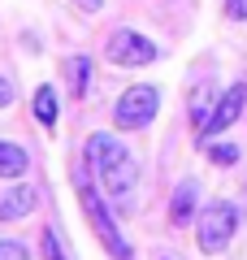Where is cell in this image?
Instances as JSON below:
<instances>
[{
	"mask_svg": "<svg viewBox=\"0 0 247 260\" xmlns=\"http://www.w3.org/2000/svg\"><path fill=\"white\" fill-rule=\"evenodd\" d=\"M35 208V186H9L0 195V221H22V217Z\"/></svg>",
	"mask_w": 247,
	"mask_h": 260,
	"instance_id": "52a82bcc",
	"label": "cell"
},
{
	"mask_svg": "<svg viewBox=\"0 0 247 260\" xmlns=\"http://www.w3.org/2000/svg\"><path fill=\"white\" fill-rule=\"evenodd\" d=\"M78 5H82V9H100L104 0H78Z\"/></svg>",
	"mask_w": 247,
	"mask_h": 260,
	"instance_id": "ac0fdd59",
	"label": "cell"
},
{
	"mask_svg": "<svg viewBox=\"0 0 247 260\" xmlns=\"http://www.w3.org/2000/svg\"><path fill=\"white\" fill-rule=\"evenodd\" d=\"M35 117L44 121V126H56V91L52 87H39L35 91Z\"/></svg>",
	"mask_w": 247,
	"mask_h": 260,
	"instance_id": "7c38bea8",
	"label": "cell"
},
{
	"mask_svg": "<svg viewBox=\"0 0 247 260\" xmlns=\"http://www.w3.org/2000/svg\"><path fill=\"white\" fill-rule=\"evenodd\" d=\"M226 18L230 22H247V0H226Z\"/></svg>",
	"mask_w": 247,
	"mask_h": 260,
	"instance_id": "2e32d148",
	"label": "cell"
},
{
	"mask_svg": "<svg viewBox=\"0 0 247 260\" xmlns=\"http://www.w3.org/2000/svg\"><path fill=\"white\" fill-rule=\"evenodd\" d=\"M243 104H247V87H243V83H234V87H230V91L217 100V113H212L208 130L200 135V143H208L212 135H221V130H230V126H234V121L243 117Z\"/></svg>",
	"mask_w": 247,
	"mask_h": 260,
	"instance_id": "8992f818",
	"label": "cell"
},
{
	"mask_svg": "<svg viewBox=\"0 0 247 260\" xmlns=\"http://www.w3.org/2000/svg\"><path fill=\"white\" fill-rule=\"evenodd\" d=\"M78 200H82V213H87V221H91L96 239L104 243V251H109L113 260H130V243L121 239V230H117V221H113V213L104 208V200L96 195L91 182H78Z\"/></svg>",
	"mask_w": 247,
	"mask_h": 260,
	"instance_id": "3957f363",
	"label": "cell"
},
{
	"mask_svg": "<svg viewBox=\"0 0 247 260\" xmlns=\"http://www.w3.org/2000/svg\"><path fill=\"white\" fill-rule=\"evenodd\" d=\"M156 109H161V91L147 87V83H139V87H130V91L117 100L113 121H117V130H143V126H152Z\"/></svg>",
	"mask_w": 247,
	"mask_h": 260,
	"instance_id": "277c9868",
	"label": "cell"
},
{
	"mask_svg": "<svg viewBox=\"0 0 247 260\" xmlns=\"http://www.w3.org/2000/svg\"><path fill=\"white\" fill-rule=\"evenodd\" d=\"M212 113H217L212 91H195V95H191V126H195V135H204V130H208Z\"/></svg>",
	"mask_w": 247,
	"mask_h": 260,
	"instance_id": "30bf717a",
	"label": "cell"
},
{
	"mask_svg": "<svg viewBox=\"0 0 247 260\" xmlns=\"http://www.w3.org/2000/svg\"><path fill=\"white\" fill-rule=\"evenodd\" d=\"M204 148H208L212 165H238V160H243V148H238V143H204Z\"/></svg>",
	"mask_w": 247,
	"mask_h": 260,
	"instance_id": "4fadbf2b",
	"label": "cell"
},
{
	"mask_svg": "<svg viewBox=\"0 0 247 260\" xmlns=\"http://www.w3.org/2000/svg\"><path fill=\"white\" fill-rule=\"evenodd\" d=\"M195 200H200V186L187 178V182H178V191H174V204H169V221L174 225H191V217H195Z\"/></svg>",
	"mask_w": 247,
	"mask_h": 260,
	"instance_id": "ba28073f",
	"label": "cell"
},
{
	"mask_svg": "<svg viewBox=\"0 0 247 260\" xmlns=\"http://www.w3.org/2000/svg\"><path fill=\"white\" fill-rule=\"evenodd\" d=\"M30 165L26 148L22 143H9V139H0V178H22Z\"/></svg>",
	"mask_w": 247,
	"mask_h": 260,
	"instance_id": "9c48e42d",
	"label": "cell"
},
{
	"mask_svg": "<svg viewBox=\"0 0 247 260\" xmlns=\"http://www.w3.org/2000/svg\"><path fill=\"white\" fill-rule=\"evenodd\" d=\"M65 74H70V91L74 95H87V83H91V56H70Z\"/></svg>",
	"mask_w": 247,
	"mask_h": 260,
	"instance_id": "8fae6325",
	"label": "cell"
},
{
	"mask_svg": "<svg viewBox=\"0 0 247 260\" xmlns=\"http://www.w3.org/2000/svg\"><path fill=\"white\" fill-rule=\"evenodd\" d=\"M44 256H48V260H70V256L61 251V243H56V230H44Z\"/></svg>",
	"mask_w": 247,
	"mask_h": 260,
	"instance_id": "9a60e30c",
	"label": "cell"
},
{
	"mask_svg": "<svg viewBox=\"0 0 247 260\" xmlns=\"http://www.w3.org/2000/svg\"><path fill=\"white\" fill-rule=\"evenodd\" d=\"M9 104H13V83L0 74V109H9Z\"/></svg>",
	"mask_w": 247,
	"mask_h": 260,
	"instance_id": "e0dca14e",
	"label": "cell"
},
{
	"mask_svg": "<svg viewBox=\"0 0 247 260\" xmlns=\"http://www.w3.org/2000/svg\"><path fill=\"white\" fill-rule=\"evenodd\" d=\"M87 165L96 169L104 195H113L117 208H130V195H135V182H139V165H135V156H130L126 143H121L117 135L96 130L91 139H87Z\"/></svg>",
	"mask_w": 247,
	"mask_h": 260,
	"instance_id": "6da1fadb",
	"label": "cell"
},
{
	"mask_svg": "<svg viewBox=\"0 0 247 260\" xmlns=\"http://www.w3.org/2000/svg\"><path fill=\"white\" fill-rule=\"evenodd\" d=\"M104 56H109L113 65H130V70H135V65H152L156 61V44L143 39L139 30H113Z\"/></svg>",
	"mask_w": 247,
	"mask_h": 260,
	"instance_id": "5b68a950",
	"label": "cell"
},
{
	"mask_svg": "<svg viewBox=\"0 0 247 260\" xmlns=\"http://www.w3.org/2000/svg\"><path fill=\"white\" fill-rule=\"evenodd\" d=\"M0 260H30V251L18 239H0Z\"/></svg>",
	"mask_w": 247,
	"mask_h": 260,
	"instance_id": "5bb4252c",
	"label": "cell"
},
{
	"mask_svg": "<svg viewBox=\"0 0 247 260\" xmlns=\"http://www.w3.org/2000/svg\"><path fill=\"white\" fill-rule=\"evenodd\" d=\"M234 230H238V208L230 204V200H212V204L200 213V221H195V239H200V251H208V256L226 251V247H230V239H234Z\"/></svg>",
	"mask_w": 247,
	"mask_h": 260,
	"instance_id": "7a4b0ae2",
	"label": "cell"
}]
</instances>
